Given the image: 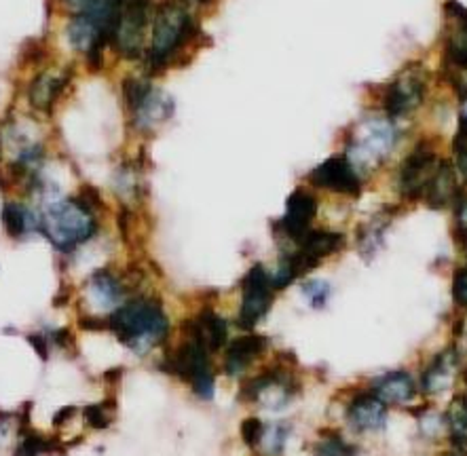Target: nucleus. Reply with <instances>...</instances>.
<instances>
[{"label":"nucleus","instance_id":"5701e85b","mask_svg":"<svg viewBox=\"0 0 467 456\" xmlns=\"http://www.w3.org/2000/svg\"><path fill=\"white\" fill-rule=\"evenodd\" d=\"M446 427H449L451 444L467 448V395H455L446 410Z\"/></svg>","mask_w":467,"mask_h":456},{"label":"nucleus","instance_id":"0eeeda50","mask_svg":"<svg viewBox=\"0 0 467 456\" xmlns=\"http://www.w3.org/2000/svg\"><path fill=\"white\" fill-rule=\"evenodd\" d=\"M438 165L440 161L436 157V152L427 149V146L419 144L417 149L402 161V167H400V173H398L400 194L409 201L423 199L427 184H430L431 176L436 173Z\"/></svg>","mask_w":467,"mask_h":456},{"label":"nucleus","instance_id":"dca6fc26","mask_svg":"<svg viewBox=\"0 0 467 456\" xmlns=\"http://www.w3.org/2000/svg\"><path fill=\"white\" fill-rule=\"evenodd\" d=\"M370 391L383 401L385 406H406L415 399L417 385L409 372H387L372 380Z\"/></svg>","mask_w":467,"mask_h":456},{"label":"nucleus","instance_id":"20e7f679","mask_svg":"<svg viewBox=\"0 0 467 456\" xmlns=\"http://www.w3.org/2000/svg\"><path fill=\"white\" fill-rule=\"evenodd\" d=\"M195 36V24L189 11L178 3H163L152 17V40L146 64L150 72L168 68L173 56Z\"/></svg>","mask_w":467,"mask_h":456},{"label":"nucleus","instance_id":"4468645a","mask_svg":"<svg viewBox=\"0 0 467 456\" xmlns=\"http://www.w3.org/2000/svg\"><path fill=\"white\" fill-rule=\"evenodd\" d=\"M423 80L415 72H406L404 78L393 80L385 91V112L389 117H402L423 102Z\"/></svg>","mask_w":467,"mask_h":456},{"label":"nucleus","instance_id":"c756f323","mask_svg":"<svg viewBox=\"0 0 467 456\" xmlns=\"http://www.w3.org/2000/svg\"><path fill=\"white\" fill-rule=\"evenodd\" d=\"M303 292L305 296L311 300L313 308H322L326 306V303H328L330 298V285L326 284V281H306V284H303Z\"/></svg>","mask_w":467,"mask_h":456},{"label":"nucleus","instance_id":"7c9ffc66","mask_svg":"<svg viewBox=\"0 0 467 456\" xmlns=\"http://www.w3.org/2000/svg\"><path fill=\"white\" fill-rule=\"evenodd\" d=\"M452 298L459 306L467 308V266L459 268L452 277Z\"/></svg>","mask_w":467,"mask_h":456},{"label":"nucleus","instance_id":"b1692460","mask_svg":"<svg viewBox=\"0 0 467 456\" xmlns=\"http://www.w3.org/2000/svg\"><path fill=\"white\" fill-rule=\"evenodd\" d=\"M316 456H356L358 448L351 446L349 441L337 431H322L319 435L316 448H313Z\"/></svg>","mask_w":467,"mask_h":456},{"label":"nucleus","instance_id":"1a4fd4ad","mask_svg":"<svg viewBox=\"0 0 467 456\" xmlns=\"http://www.w3.org/2000/svg\"><path fill=\"white\" fill-rule=\"evenodd\" d=\"M345 247V234L337 231H324V228H311L296 244V252H290L300 277L313 271L324 258L332 256Z\"/></svg>","mask_w":467,"mask_h":456},{"label":"nucleus","instance_id":"423d86ee","mask_svg":"<svg viewBox=\"0 0 467 456\" xmlns=\"http://www.w3.org/2000/svg\"><path fill=\"white\" fill-rule=\"evenodd\" d=\"M275 287L271 284V275L263 264H254L245 273L242 281V306L237 313V326L242 330H254L260 319L271 311Z\"/></svg>","mask_w":467,"mask_h":456},{"label":"nucleus","instance_id":"aec40b11","mask_svg":"<svg viewBox=\"0 0 467 456\" xmlns=\"http://www.w3.org/2000/svg\"><path fill=\"white\" fill-rule=\"evenodd\" d=\"M68 83H70V72L68 75L64 72V75L59 77H53L49 72L38 75L30 85V93H28L30 104L41 112H51L59 96H62L66 87H68Z\"/></svg>","mask_w":467,"mask_h":456},{"label":"nucleus","instance_id":"6ab92c4d","mask_svg":"<svg viewBox=\"0 0 467 456\" xmlns=\"http://www.w3.org/2000/svg\"><path fill=\"white\" fill-rule=\"evenodd\" d=\"M446 13L457 24V30L452 32L449 43H446V59L455 68L467 70V9L457 0H451V3H446Z\"/></svg>","mask_w":467,"mask_h":456},{"label":"nucleus","instance_id":"7ed1b4c3","mask_svg":"<svg viewBox=\"0 0 467 456\" xmlns=\"http://www.w3.org/2000/svg\"><path fill=\"white\" fill-rule=\"evenodd\" d=\"M184 334L182 342L176 348L165 353L161 370L170 377H176L191 387L199 399H212L216 389V374L212 368V351L192 334Z\"/></svg>","mask_w":467,"mask_h":456},{"label":"nucleus","instance_id":"473e14b6","mask_svg":"<svg viewBox=\"0 0 467 456\" xmlns=\"http://www.w3.org/2000/svg\"><path fill=\"white\" fill-rule=\"evenodd\" d=\"M455 212H457V228H467V197L459 192L455 199Z\"/></svg>","mask_w":467,"mask_h":456},{"label":"nucleus","instance_id":"f3484780","mask_svg":"<svg viewBox=\"0 0 467 456\" xmlns=\"http://www.w3.org/2000/svg\"><path fill=\"white\" fill-rule=\"evenodd\" d=\"M77 16H87L96 22L110 38L115 35L119 13H121L123 0H64Z\"/></svg>","mask_w":467,"mask_h":456},{"label":"nucleus","instance_id":"c85d7f7f","mask_svg":"<svg viewBox=\"0 0 467 456\" xmlns=\"http://www.w3.org/2000/svg\"><path fill=\"white\" fill-rule=\"evenodd\" d=\"M265 429L266 425L256 417H250L242 422V440L245 441V446L250 448H258L263 444L265 438Z\"/></svg>","mask_w":467,"mask_h":456},{"label":"nucleus","instance_id":"39448f33","mask_svg":"<svg viewBox=\"0 0 467 456\" xmlns=\"http://www.w3.org/2000/svg\"><path fill=\"white\" fill-rule=\"evenodd\" d=\"M150 11L152 0H123L115 35H112V45L123 57L136 59L142 53Z\"/></svg>","mask_w":467,"mask_h":456},{"label":"nucleus","instance_id":"bb28decb","mask_svg":"<svg viewBox=\"0 0 467 456\" xmlns=\"http://www.w3.org/2000/svg\"><path fill=\"white\" fill-rule=\"evenodd\" d=\"M115 401L112 399H106V401H99V404H93V406H87L83 410V417L87 420V425L91 429H109L112 417H115Z\"/></svg>","mask_w":467,"mask_h":456},{"label":"nucleus","instance_id":"a878e982","mask_svg":"<svg viewBox=\"0 0 467 456\" xmlns=\"http://www.w3.org/2000/svg\"><path fill=\"white\" fill-rule=\"evenodd\" d=\"M152 87L149 80H142V78H125L123 83V96H125V104H128L130 112L138 110L140 106L146 102V98L150 96Z\"/></svg>","mask_w":467,"mask_h":456},{"label":"nucleus","instance_id":"4be33fe9","mask_svg":"<svg viewBox=\"0 0 467 456\" xmlns=\"http://www.w3.org/2000/svg\"><path fill=\"white\" fill-rule=\"evenodd\" d=\"M455 366H457V359L452 358L451 351L436 355L431 364L425 368L421 377V391L427 395H433V393H442L444 389H449L452 382Z\"/></svg>","mask_w":467,"mask_h":456},{"label":"nucleus","instance_id":"2eb2a0df","mask_svg":"<svg viewBox=\"0 0 467 456\" xmlns=\"http://www.w3.org/2000/svg\"><path fill=\"white\" fill-rule=\"evenodd\" d=\"M182 332L197 337L212 353L224 348L226 340H229V326L213 308H202L195 317L186 319L182 324Z\"/></svg>","mask_w":467,"mask_h":456},{"label":"nucleus","instance_id":"412c9836","mask_svg":"<svg viewBox=\"0 0 467 456\" xmlns=\"http://www.w3.org/2000/svg\"><path fill=\"white\" fill-rule=\"evenodd\" d=\"M0 220H3L5 233L11 239H22L28 233H41V216L16 201H6L0 212Z\"/></svg>","mask_w":467,"mask_h":456},{"label":"nucleus","instance_id":"6e6552de","mask_svg":"<svg viewBox=\"0 0 467 456\" xmlns=\"http://www.w3.org/2000/svg\"><path fill=\"white\" fill-rule=\"evenodd\" d=\"M317 216L316 194L306 189H296L285 201V213L282 220L273 224L277 237L298 244L306 233L311 231V223Z\"/></svg>","mask_w":467,"mask_h":456},{"label":"nucleus","instance_id":"f03ea898","mask_svg":"<svg viewBox=\"0 0 467 456\" xmlns=\"http://www.w3.org/2000/svg\"><path fill=\"white\" fill-rule=\"evenodd\" d=\"M96 207L78 197L53 201L41 216V233L59 254H72L96 237Z\"/></svg>","mask_w":467,"mask_h":456},{"label":"nucleus","instance_id":"f257e3e1","mask_svg":"<svg viewBox=\"0 0 467 456\" xmlns=\"http://www.w3.org/2000/svg\"><path fill=\"white\" fill-rule=\"evenodd\" d=\"M106 332H110L136 355H146L170 338L171 324L161 300L155 296H136L125 300L106 317Z\"/></svg>","mask_w":467,"mask_h":456},{"label":"nucleus","instance_id":"393cba45","mask_svg":"<svg viewBox=\"0 0 467 456\" xmlns=\"http://www.w3.org/2000/svg\"><path fill=\"white\" fill-rule=\"evenodd\" d=\"M57 448V441L47 438V435L32 431V429H26L22 431V438H19V446L16 456H41L49 454Z\"/></svg>","mask_w":467,"mask_h":456},{"label":"nucleus","instance_id":"cd10ccee","mask_svg":"<svg viewBox=\"0 0 467 456\" xmlns=\"http://www.w3.org/2000/svg\"><path fill=\"white\" fill-rule=\"evenodd\" d=\"M290 435V427L284 425V422H277V425H269L265 429V438H263V446L265 454L269 456H279L284 452L285 441H288Z\"/></svg>","mask_w":467,"mask_h":456},{"label":"nucleus","instance_id":"9b49d317","mask_svg":"<svg viewBox=\"0 0 467 456\" xmlns=\"http://www.w3.org/2000/svg\"><path fill=\"white\" fill-rule=\"evenodd\" d=\"M345 419L358 433H377L387 425V406L372 391H359L347 401Z\"/></svg>","mask_w":467,"mask_h":456},{"label":"nucleus","instance_id":"ddd939ff","mask_svg":"<svg viewBox=\"0 0 467 456\" xmlns=\"http://www.w3.org/2000/svg\"><path fill=\"white\" fill-rule=\"evenodd\" d=\"M266 348H269V340L265 337H258V334H245V337H239L233 342H229L224 351L223 359V372L226 377H242V374L248 372V368L254 364V361L265 355Z\"/></svg>","mask_w":467,"mask_h":456},{"label":"nucleus","instance_id":"a211bd4d","mask_svg":"<svg viewBox=\"0 0 467 456\" xmlns=\"http://www.w3.org/2000/svg\"><path fill=\"white\" fill-rule=\"evenodd\" d=\"M459 194L457 189V171L455 167H452L449 161H440L436 173H433L430 184H427L425 194H423V201L433 210H442L451 203V201H455Z\"/></svg>","mask_w":467,"mask_h":456},{"label":"nucleus","instance_id":"2f4dec72","mask_svg":"<svg viewBox=\"0 0 467 456\" xmlns=\"http://www.w3.org/2000/svg\"><path fill=\"white\" fill-rule=\"evenodd\" d=\"M28 340L30 345L35 347V351L41 355V359H47V355H49V345H51L49 338L43 337V334H30Z\"/></svg>","mask_w":467,"mask_h":456},{"label":"nucleus","instance_id":"9d476101","mask_svg":"<svg viewBox=\"0 0 467 456\" xmlns=\"http://www.w3.org/2000/svg\"><path fill=\"white\" fill-rule=\"evenodd\" d=\"M309 182L316 189H324L338 194H349V197H358L362 191V180H359L356 167L343 154L338 157L326 159L319 163L316 170L309 173Z\"/></svg>","mask_w":467,"mask_h":456},{"label":"nucleus","instance_id":"72a5a7b5","mask_svg":"<svg viewBox=\"0 0 467 456\" xmlns=\"http://www.w3.org/2000/svg\"><path fill=\"white\" fill-rule=\"evenodd\" d=\"M455 239H457V244L463 247V252L467 254V228H457Z\"/></svg>","mask_w":467,"mask_h":456},{"label":"nucleus","instance_id":"f704fd0d","mask_svg":"<svg viewBox=\"0 0 467 456\" xmlns=\"http://www.w3.org/2000/svg\"><path fill=\"white\" fill-rule=\"evenodd\" d=\"M440 456H467V448H462V446H452V444H451L449 451H444V452L440 454Z\"/></svg>","mask_w":467,"mask_h":456},{"label":"nucleus","instance_id":"f8f14e48","mask_svg":"<svg viewBox=\"0 0 467 456\" xmlns=\"http://www.w3.org/2000/svg\"><path fill=\"white\" fill-rule=\"evenodd\" d=\"M128 296V285L121 279V275H117L110 268H99L87 281V298L98 311H115V308L125 303Z\"/></svg>","mask_w":467,"mask_h":456}]
</instances>
